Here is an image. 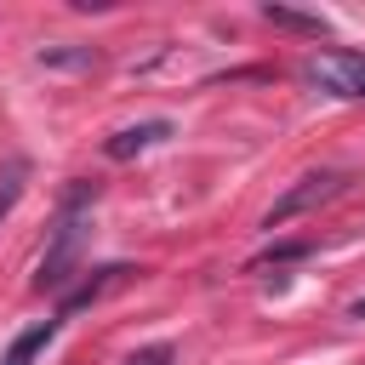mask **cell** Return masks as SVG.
Segmentation results:
<instances>
[{"mask_svg":"<svg viewBox=\"0 0 365 365\" xmlns=\"http://www.w3.org/2000/svg\"><path fill=\"white\" fill-rule=\"evenodd\" d=\"M91 194H97L91 182H74V188H68V200H63V217H57V234H51V251L40 257L34 291H63V285L80 274V245H86V222H80V205H86Z\"/></svg>","mask_w":365,"mask_h":365,"instance_id":"obj_1","label":"cell"},{"mask_svg":"<svg viewBox=\"0 0 365 365\" xmlns=\"http://www.w3.org/2000/svg\"><path fill=\"white\" fill-rule=\"evenodd\" d=\"M302 80H308V86H319V91H331V97H365V57H359V51L331 46V51L308 57Z\"/></svg>","mask_w":365,"mask_h":365,"instance_id":"obj_2","label":"cell"},{"mask_svg":"<svg viewBox=\"0 0 365 365\" xmlns=\"http://www.w3.org/2000/svg\"><path fill=\"white\" fill-rule=\"evenodd\" d=\"M336 188H342V171H314V177H302V182H297V188H291V194H285V200L268 211V228H279V222H291L297 211H308V205L331 200Z\"/></svg>","mask_w":365,"mask_h":365,"instance_id":"obj_3","label":"cell"},{"mask_svg":"<svg viewBox=\"0 0 365 365\" xmlns=\"http://www.w3.org/2000/svg\"><path fill=\"white\" fill-rule=\"evenodd\" d=\"M165 137H171V120H143V125L114 131V137H108V154H114V160H131V154H143V148H154V143H165Z\"/></svg>","mask_w":365,"mask_h":365,"instance_id":"obj_4","label":"cell"},{"mask_svg":"<svg viewBox=\"0 0 365 365\" xmlns=\"http://www.w3.org/2000/svg\"><path fill=\"white\" fill-rule=\"evenodd\" d=\"M262 17L274 23V29H291V34H308V40H331V23L319 17V11H291V6H262Z\"/></svg>","mask_w":365,"mask_h":365,"instance_id":"obj_5","label":"cell"},{"mask_svg":"<svg viewBox=\"0 0 365 365\" xmlns=\"http://www.w3.org/2000/svg\"><path fill=\"white\" fill-rule=\"evenodd\" d=\"M51 336H57V319H40V325H29V331H23V336L6 348V359H0V365H34V359L46 354V342H51Z\"/></svg>","mask_w":365,"mask_h":365,"instance_id":"obj_6","label":"cell"},{"mask_svg":"<svg viewBox=\"0 0 365 365\" xmlns=\"http://www.w3.org/2000/svg\"><path fill=\"white\" fill-rule=\"evenodd\" d=\"M23 171H29L23 160H17V165H6V177H0V217L17 205V194H23Z\"/></svg>","mask_w":365,"mask_h":365,"instance_id":"obj_7","label":"cell"},{"mask_svg":"<svg viewBox=\"0 0 365 365\" xmlns=\"http://www.w3.org/2000/svg\"><path fill=\"white\" fill-rule=\"evenodd\" d=\"M125 365H171V342H154V348H137Z\"/></svg>","mask_w":365,"mask_h":365,"instance_id":"obj_8","label":"cell"},{"mask_svg":"<svg viewBox=\"0 0 365 365\" xmlns=\"http://www.w3.org/2000/svg\"><path fill=\"white\" fill-rule=\"evenodd\" d=\"M40 63H91V51H51V46H46Z\"/></svg>","mask_w":365,"mask_h":365,"instance_id":"obj_9","label":"cell"}]
</instances>
